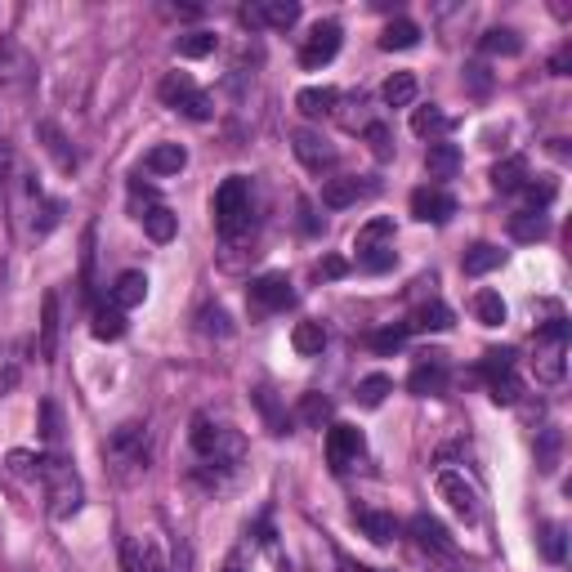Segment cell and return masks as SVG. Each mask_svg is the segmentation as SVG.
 <instances>
[{
  "label": "cell",
  "mask_w": 572,
  "mask_h": 572,
  "mask_svg": "<svg viewBox=\"0 0 572 572\" xmlns=\"http://www.w3.org/2000/svg\"><path fill=\"white\" fill-rule=\"evenodd\" d=\"M175 112H184L188 121H211L215 117V99L206 90H193V94H184V99H179Z\"/></svg>",
  "instance_id": "7bdbcfd3"
},
{
  "label": "cell",
  "mask_w": 572,
  "mask_h": 572,
  "mask_svg": "<svg viewBox=\"0 0 572 572\" xmlns=\"http://www.w3.org/2000/svg\"><path fill=\"white\" fill-rule=\"evenodd\" d=\"M184 166H188L184 143H157V148L143 157V170H148V175H179Z\"/></svg>",
  "instance_id": "7402d4cb"
},
{
  "label": "cell",
  "mask_w": 572,
  "mask_h": 572,
  "mask_svg": "<svg viewBox=\"0 0 572 572\" xmlns=\"http://www.w3.org/2000/svg\"><path fill=\"white\" fill-rule=\"evenodd\" d=\"M407 389H412L416 398H438L447 389V358L443 354H421L412 362V376H407Z\"/></svg>",
  "instance_id": "8fae6325"
},
{
  "label": "cell",
  "mask_w": 572,
  "mask_h": 572,
  "mask_svg": "<svg viewBox=\"0 0 572 572\" xmlns=\"http://www.w3.org/2000/svg\"><path fill=\"white\" fill-rule=\"evenodd\" d=\"M126 572H170L166 555H161V546L152 537H139L126 546Z\"/></svg>",
  "instance_id": "44dd1931"
},
{
  "label": "cell",
  "mask_w": 572,
  "mask_h": 572,
  "mask_svg": "<svg viewBox=\"0 0 572 572\" xmlns=\"http://www.w3.org/2000/svg\"><path fill=\"white\" fill-rule=\"evenodd\" d=\"M403 345H407V331L403 327H385V331H376V336H371V349H376V354H398Z\"/></svg>",
  "instance_id": "f907efd6"
},
{
  "label": "cell",
  "mask_w": 572,
  "mask_h": 572,
  "mask_svg": "<svg viewBox=\"0 0 572 572\" xmlns=\"http://www.w3.org/2000/svg\"><path fill=\"white\" fill-rule=\"evenodd\" d=\"M14 170H18V152H14V143H5L0 139V193L9 188V179H14Z\"/></svg>",
  "instance_id": "9f6ffc18"
},
{
  "label": "cell",
  "mask_w": 572,
  "mask_h": 572,
  "mask_svg": "<svg viewBox=\"0 0 572 572\" xmlns=\"http://www.w3.org/2000/svg\"><path fill=\"white\" fill-rule=\"evenodd\" d=\"M398 264V251L394 246H371V251L358 255V269L362 273H389Z\"/></svg>",
  "instance_id": "ee69618b"
},
{
  "label": "cell",
  "mask_w": 572,
  "mask_h": 572,
  "mask_svg": "<svg viewBox=\"0 0 572 572\" xmlns=\"http://www.w3.org/2000/svg\"><path fill=\"white\" fill-rule=\"evenodd\" d=\"M41 461H45V456H32V452H9V470H14V474H27V479H41Z\"/></svg>",
  "instance_id": "816d5d0a"
},
{
  "label": "cell",
  "mask_w": 572,
  "mask_h": 572,
  "mask_svg": "<svg viewBox=\"0 0 572 572\" xmlns=\"http://www.w3.org/2000/svg\"><path fill=\"white\" fill-rule=\"evenodd\" d=\"M251 215H255V202H251V179L246 175H233L215 188V228L224 237H242L251 228Z\"/></svg>",
  "instance_id": "3957f363"
},
{
  "label": "cell",
  "mask_w": 572,
  "mask_h": 572,
  "mask_svg": "<svg viewBox=\"0 0 572 572\" xmlns=\"http://www.w3.org/2000/svg\"><path fill=\"white\" fill-rule=\"evenodd\" d=\"M336 103H340V90H336V85H309V90L295 94V108H300L304 117H313V121L331 117V112H336Z\"/></svg>",
  "instance_id": "ffe728a7"
},
{
  "label": "cell",
  "mask_w": 572,
  "mask_h": 572,
  "mask_svg": "<svg viewBox=\"0 0 572 572\" xmlns=\"http://www.w3.org/2000/svg\"><path fill=\"white\" fill-rule=\"evenodd\" d=\"M447 327H452V309H447L443 300H429V304H421V309H416L412 318L403 322V331H407V336H429V331H434V336H438V331H447Z\"/></svg>",
  "instance_id": "e0dca14e"
},
{
  "label": "cell",
  "mask_w": 572,
  "mask_h": 572,
  "mask_svg": "<svg viewBox=\"0 0 572 572\" xmlns=\"http://www.w3.org/2000/svg\"><path fill=\"white\" fill-rule=\"evenodd\" d=\"M367 143H371V157H376V161L394 157V130H389L385 121H371V126H367Z\"/></svg>",
  "instance_id": "bcb514c9"
},
{
  "label": "cell",
  "mask_w": 572,
  "mask_h": 572,
  "mask_svg": "<svg viewBox=\"0 0 572 572\" xmlns=\"http://www.w3.org/2000/svg\"><path fill=\"white\" fill-rule=\"evenodd\" d=\"M143 300H148V273H139V269L117 273V282H112V304L126 313V309H139Z\"/></svg>",
  "instance_id": "d6986e66"
},
{
  "label": "cell",
  "mask_w": 572,
  "mask_h": 572,
  "mask_svg": "<svg viewBox=\"0 0 572 572\" xmlns=\"http://www.w3.org/2000/svg\"><path fill=\"white\" fill-rule=\"evenodd\" d=\"M336 54H340V23L322 18V23L309 27V36H304V45H300V68L304 72H318L322 63H331Z\"/></svg>",
  "instance_id": "52a82bcc"
},
{
  "label": "cell",
  "mask_w": 572,
  "mask_h": 572,
  "mask_svg": "<svg viewBox=\"0 0 572 572\" xmlns=\"http://www.w3.org/2000/svg\"><path fill=\"white\" fill-rule=\"evenodd\" d=\"M36 135H41V139H45V148H50V152H54V161H59V166H63V170H72V166H76V152H68V139H63V135H59V130H54V126H50V121H45V126H36Z\"/></svg>",
  "instance_id": "f6af8a7d"
},
{
  "label": "cell",
  "mask_w": 572,
  "mask_h": 572,
  "mask_svg": "<svg viewBox=\"0 0 572 572\" xmlns=\"http://www.w3.org/2000/svg\"><path fill=\"white\" fill-rule=\"evenodd\" d=\"M492 371H514V349H488L483 354V376H492Z\"/></svg>",
  "instance_id": "11a10c76"
},
{
  "label": "cell",
  "mask_w": 572,
  "mask_h": 572,
  "mask_svg": "<svg viewBox=\"0 0 572 572\" xmlns=\"http://www.w3.org/2000/svg\"><path fill=\"white\" fill-rule=\"evenodd\" d=\"M246 300H251L255 313H282L295 304V291L286 282V273H264V278H255L246 286Z\"/></svg>",
  "instance_id": "9c48e42d"
},
{
  "label": "cell",
  "mask_w": 572,
  "mask_h": 572,
  "mask_svg": "<svg viewBox=\"0 0 572 572\" xmlns=\"http://www.w3.org/2000/svg\"><path fill=\"white\" fill-rule=\"evenodd\" d=\"M412 537H416V546L429 550V555H438V559H452L456 555V541H452V532L443 528V523L434 519V514H412Z\"/></svg>",
  "instance_id": "9a60e30c"
},
{
  "label": "cell",
  "mask_w": 572,
  "mask_h": 572,
  "mask_svg": "<svg viewBox=\"0 0 572 572\" xmlns=\"http://www.w3.org/2000/svg\"><path fill=\"white\" fill-rule=\"evenodd\" d=\"M345 273H349V264L340 260V255H327V260L318 264V278H345Z\"/></svg>",
  "instance_id": "680465c9"
},
{
  "label": "cell",
  "mask_w": 572,
  "mask_h": 572,
  "mask_svg": "<svg viewBox=\"0 0 572 572\" xmlns=\"http://www.w3.org/2000/svg\"><path fill=\"white\" fill-rule=\"evenodd\" d=\"M242 23L251 32H291L300 23V0H255V5H242Z\"/></svg>",
  "instance_id": "8992f818"
},
{
  "label": "cell",
  "mask_w": 572,
  "mask_h": 572,
  "mask_svg": "<svg viewBox=\"0 0 572 572\" xmlns=\"http://www.w3.org/2000/svg\"><path fill=\"white\" fill-rule=\"evenodd\" d=\"M224 572H242V564H228V568H224Z\"/></svg>",
  "instance_id": "6125c7cd"
},
{
  "label": "cell",
  "mask_w": 572,
  "mask_h": 572,
  "mask_svg": "<svg viewBox=\"0 0 572 572\" xmlns=\"http://www.w3.org/2000/svg\"><path fill=\"white\" fill-rule=\"evenodd\" d=\"M362 452H367V438H362L358 425H331L327 429V465L336 474L354 470V465L362 461Z\"/></svg>",
  "instance_id": "ba28073f"
},
{
  "label": "cell",
  "mask_w": 572,
  "mask_h": 572,
  "mask_svg": "<svg viewBox=\"0 0 572 572\" xmlns=\"http://www.w3.org/2000/svg\"><path fill=\"white\" fill-rule=\"evenodd\" d=\"M523 184H528V161L523 157H505L492 166V188L497 193H519Z\"/></svg>",
  "instance_id": "4316f807"
},
{
  "label": "cell",
  "mask_w": 572,
  "mask_h": 572,
  "mask_svg": "<svg viewBox=\"0 0 572 572\" xmlns=\"http://www.w3.org/2000/svg\"><path fill=\"white\" fill-rule=\"evenodd\" d=\"M41 438L50 447L63 443V421H59V407H54V403H41Z\"/></svg>",
  "instance_id": "c3c4849f"
},
{
  "label": "cell",
  "mask_w": 572,
  "mask_h": 572,
  "mask_svg": "<svg viewBox=\"0 0 572 572\" xmlns=\"http://www.w3.org/2000/svg\"><path fill=\"white\" fill-rule=\"evenodd\" d=\"M215 45H219L215 32H188L175 41V54L179 59H206V54H215Z\"/></svg>",
  "instance_id": "f35d334b"
},
{
  "label": "cell",
  "mask_w": 572,
  "mask_h": 572,
  "mask_svg": "<svg viewBox=\"0 0 572 572\" xmlns=\"http://www.w3.org/2000/svg\"><path fill=\"white\" fill-rule=\"evenodd\" d=\"M202 331H206V336H233L228 313L224 309H202Z\"/></svg>",
  "instance_id": "db71d44e"
},
{
  "label": "cell",
  "mask_w": 572,
  "mask_h": 572,
  "mask_svg": "<svg viewBox=\"0 0 572 572\" xmlns=\"http://www.w3.org/2000/svg\"><path fill=\"white\" fill-rule=\"evenodd\" d=\"M555 456H559V429H546L537 447V465L541 470H555Z\"/></svg>",
  "instance_id": "f5cc1de1"
},
{
  "label": "cell",
  "mask_w": 572,
  "mask_h": 572,
  "mask_svg": "<svg viewBox=\"0 0 572 572\" xmlns=\"http://www.w3.org/2000/svg\"><path fill=\"white\" fill-rule=\"evenodd\" d=\"M197 85H193V76L188 72H170L166 81H161V103H170V108H179V99H184V94H193Z\"/></svg>",
  "instance_id": "7dc6e473"
},
{
  "label": "cell",
  "mask_w": 572,
  "mask_h": 572,
  "mask_svg": "<svg viewBox=\"0 0 572 572\" xmlns=\"http://www.w3.org/2000/svg\"><path fill=\"white\" fill-rule=\"evenodd\" d=\"M532 376L537 385H559L568 376V322L555 318L537 327V345H532Z\"/></svg>",
  "instance_id": "7a4b0ae2"
},
{
  "label": "cell",
  "mask_w": 572,
  "mask_h": 572,
  "mask_svg": "<svg viewBox=\"0 0 572 572\" xmlns=\"http://www.w3.org/2000/svg\"><path fill=\"white\" fill-rule=\"evenodd\" d=\"M412 215L421 219V224H447V219L456 215V197L438 184H425L412 193Z\"/></svg>",
  "instance_id": "7c38bea8"
},
{
  "label": "cell",
  "mask_w": 572,
  "mask_h": 572,
  "mask_svg": "<svg viewBox=\"0 0 572 572\" xmlns=\"http://www.w3.org/2000/svg\"><path fill=\"white\" fill-rule=\"evenodd\" d=\"M568 63H572V50L564 45V50H559L555 59H550V72H555V76H568Z\"/></svg>",
  "instance_id": "91938a15"
},
{
  "label": "cell",
  "mask_w": 572,
  "mask_h": 572,
  "mask_svg": "<svg viewBox=\"0 0 572 572\" xmlns=\"http://www.w3.org/2000/svg\"><path fill=\"white\" fill-rule=\"evenodd\" d=\"M389 389H394V380H389L385 371H371V376L358 380V403H362V407H380Z\"/></svg>",
  "instance_id": "ab89813d"
},
{
  "label": "cell",
  "mask_w": 572,
  "mask_h": 572,
  "mask_svg": "<svg viewBox=\"0 0 572 572\" xmlns=\"http://www.w3.org/2000/svg\"><path fill=\"white\" fill-rule=\"evenodd\" d=\"M90 331H94V340H121L126 336V313H121L117 304H99Z\"/></svg>",
  "instance_id": "1f68e13d"
},
{
  "label": "cell",
  "mask_w": 572,
  "mask_h": 572,
  "mask_svg": "<svg viewBox=\"0 0 572 572\" xmlns=\"http://www.w3.org/2000/svg\"><path fill=\"white\" fill-rule=\"evenodd\" d=\"M546 233H550V224H546V215L541 211H514L510 215V237L514 242H541Z\"/></svg>",
  "instance_id": "e575fe53"
},
{
  "label": "cell",
  "mask_w": 572,
  "mask_h": 572,
  "mask_svg": "<svg viewBox=\"0 0 572 572\" xmlns=\"http://www.w3.org/2000/svg\"><path fill=\"white\" fill-rule=\"evenodd\" d=\"M519 193L532 202V211H546V206L555 202V179H541V184H532V179H528V184H523Z\"/></svg>",
  "instance_id": "681fc988"
},
{
  "label": "cell",
  "mask_w": 572,
  "mask_h": 572,
  "mask_svg": "<svg viewBox=\"0 0 572 572\" xmlns=\"http://www.w3.org/2000/svg\"><path fill=\"white\" fill-rule=\"evenodd\" d=\"M331 412H336V407H331L327 394H304V398H300V421H304V425L318 429L322 421H331Z\"/></svg>",
  "instance_id": "b9f144b4"
},
{
  "label": "cell",
  "mask_w": 572,
  "mask_h": 572,
  "mask_svg": "<svg viewBox=\"0 0 572 572\" xmlns=\"http://www.w3.org/2000/svg\"><path fill=\"white\" fill-rule=\"evenodd\" d=\"M54 354H59V295H45L41 304V358L50 362Z\"/></svg>",
  "instance_id": "484cf974"
},
{
  "label": "cell",
  "mask_w": 572,
  "mask_h": 572,
  "mask_svg": "<svg viewBox=\"0 0 572 572\" xmlns=\"http://www.w3.org/2000/svg\"><path fill=\"white\" fill-rule=\"evenodd\" d=\"M497 264H501V246H492V242H474L470 251L461 255L465 278H483V273H492Z\"/></svg>",
  "instance_id": "83f0119b"
},
{
  "label": "cell",
  "mask_w": 572,
  "mask_h": 572,
  "mask_svg": "<svg viewBox=\"0 0 572 572\" xmlns=\"http://www.w3.org/2000/svg\"><path fill=\"white\" fill-rule=\"evenodd\" d=\"M376 188H380L376 179H358V175L327 179V184H322V206H327V211H345V206H354L358 197H371Z\"/></svg>",
  "instance_id": "5bb4252c"
},
{
  "label": "cell",
  "mask_w": 572,
  "mask_h": 572,
  "mask_svg": "<svg viewBox=\"0 0 572 572\" xmlns=\"http://www.w3.org/2000/svg\"><path fill=\"white\" fill-rule=\"evenodd\" d=\"M380 99H385L389 108H412L416 103V76L412 72H394L385 85H380Z\"/></svg>",
  "instance_id": "d6a6232c"
},
{
  "label": "cell",
  "mask_w": 572,
  "mask_h": 572,
  "mask_svg": "<svg viewBox=\"0 0 572 572\" xmlns=\"http://www.w3.org/2000/svg\"><path fill=\"white\" fill-rule=\"evenodd\" d=\"M371 246H394V219L389 215H380V219H367V224L358 228V237H354V251H371Z\"/></svg>",
  "instance_id": "4dcf8cb0"
},
{
  "label": "cell",
  "mask_w": 572,
  "mask_h": 572,
  "mask_svg": "<svg viewBox=\"0 0 572 572\" xmlns=\"http://www.w3.org/2000/svg\"><path fill=\"white\" fill-rule=\"evenodd\" d=\"M421 45V27L412 23V18H394V23L380 32V50L394 54V50H416Z\"/></svg>",
  "instance_id": "cb8c5ba5"
},
{
  "label": "cell",
  "mask_w": 572,
  "mask_h": 572,
  "mask_svg": "<svg viewBox=\"0 0 572 572\" xmlns=\"http://www.w3.org/2000/svg\"><path fill=\"white\" fill-rule=\"evenodd\" d=\"M412 130H416L421 139L434 143L438 135H447V130H452V117H447L443 108H434V103H429V108H416V112H412Z\"/></svg>",
  "instance_id": "836d02e7"
},
{
  "label": "cell",
  "mask_w": 572,
  "mask_h": 572,
  "mask_svg": "<svg viewBox=\"0 0 572 572\" xmlns=\"http://www.w3.org/2000/svg\"><path fill=\"white\" fill-rule=\"evenodd\" d=\"M465 72H470V85H474V90H488V76H483V68H465Z\"/></svg>",
  "instance_id": "94428289"
},
{
  "label": "cell",
  "mask_w": 572,
  "mask_h": 572,
  "mask_svg": "<svg viewBox=\"0 0 572 572\" xmlns=\"http://www.w3.org/2000/svg\"><path fill=\"white\" fill-rule=\"evenodd\" d=\"M139 224H143V233H148L157 246H166L170 237L179 233V215L170 211V206H148V211L139 215Z\"/></svg>",
  "instance_id": "603a6c76"
},
{
  "label": "cell",
  "mask_w": 572,
  "mask_h": 572,
  "mask_svg": "<svg viewBox=\"0 0 572 572\" xmlns=\"http://www.w3.org/2000/svg\"><path fill=\"white\" fill-rule=\"evenodd\" d=\"M488 394H492V403H497V407H514V403H519V394H523V385H519L514 371H492V376H488Z\"/></svg>",
  "instance_id": "8d00e7d4"
},
{
  "label": "cell",
  "mask_w": 572,
  "mask_h": 572,
  "mask_svg": "<svg viewBox=\"0 0 572 572\" xmlns=\"http://www.w3.org/2000/svg\"><path fill=\"white\" fill-rule=\"evenodd\" d=\"M18 380H23V358H18L14 345H5V349H0V398L14 394Z\"/></svg>",
  "instance_id": "60d3db41"
},
{
  "label": "cell",
  "mask_w": 572,
  "mask_h": 572,
  "mask_svg": "<svg viewBox=\"0 0 572 572\" xmlns=\"http://www.w3.org/2000/svg\"><path fill=\"white\" fill-rule=\"evenodd\" d=\"M291 148H295V157H300V166L304 170H313V175H322V170H331L336 166V143H331L327 135H318V130H295L291 135Z\"/></svg>",
  "instance_id": "30bf717a"
},
{
  "label": "cell",
  "mask_w": 572,
  "mask_h": 572,
  "mask_svg": "<svg viewBox=\"0 0 572 572\" xmlns=\"http://www.w3.org/2000/svg\"><path fill=\"white\" fill-rule=\"evenodd\" d=\"M188 438H193V452L202 456V461H215V465H237L242 461V452H246L242 434L228 429V425H215L211 416H197Z\"/></svg>",
  "instance_id": "277c9868"
},
{
  "label": "cell",
  "mask_w": 572,
  "mask_h": 572,
  "mask_svg": "<svg viewBox=\"0 0 572 572\" xmlns=\"http://www.w3.org/2000/svg\"><path fill=\"white\" fill-rule=\"evenodd\" d=\"M537 546H541V555H546V564H564V559H568V532H564V523H541Z\"/></svg>",
  "instance_id": "d590c367"
},
{
  "label": "cell",
  "mask_w": 572,
  "mask_h": 572,
  "mask_svg": "<svg viewBox=\"0 0 572 572\" xmlns=\"http://www.w3.org/2000/svg\"><path fill=\"white\" fill-rule=\"evenodd\" d=\"M27 76H32V59L18 45L0 41V85H23Z\"/></svg>",
  "instance_id": "d4e9b609"
},
{
  "label": "cell",
  "mask_w": 572,
  "mask_h": 572,
  "mask_svg": "<svg viewBox=\"0 0 572 572\" xmlns=\"http://www.w3.org/2000/svg\"><path fill=\"white\" fill-rule=\"evenodd\" d=\"M354 523L362 528V537H367V541H376V546H385V541H394V537H398V523H394V514H385V510H371V505H354Z\"/></svg>",
  "instance_id": "ac0fdd59"
},
{
  "label": "cell",
  "mask_w": 572,
  "mask_h": 572,
  "mask_svg": "<svg viewBox=\"0 0 572 572\" xmlns=\"http://www.w3.org/2000/svg\"><path fill=\"white\" fill-rule=\"evenodd\" d=\"M434 488H438V497H443L447 505H452V514H456V519H465V523H479V514H483L479 488H474V483L465 479L461 470H438Z\"/></svg>",
  "instance_id": "5b68a950"
},
{
  "label": "cell",
  "mask_w": 572,
  "mask_h": 572,
  "mask_svg": "<svg viewBox=\"0 0 572 572\" xmlns=\"http://www.w3.org/2000/svg\"><path fill=\"white\" fill-rule=\"evenodd\" d=\"M291 345H295V354L300 358H313V354H322L327 349V327L322 322H295V331H291Z\"/></svg>",
  "instance_id": "f1b7e54d"
},
{
  "label": "cell",
  "mask_w": 572,
  "mask_h": 572,
  "mask_svg": "<svg viewBox=\"0 0 572 572\" xmlns=\"http://www.w3.org/2000/svg\"><path fill=\"white\" fill-rule=\"evenodd\" d=\"M41 483H45V501H50V519L68 523L72 514H81V505H85L81 474H76L63 456H45L41 461Z\"/></svg>",
  "instance_id": "6da1fadb"
},
{
  "label": "cell",
  "mask_w": 572,
  "mask_h": 572,
  "mask_svg": "<svg viewBox=\"0 0 572 572\" xmlns=\"http://www.w3.org/2000/svg\"><path fill=\"white\" fill-rule=\"evenodd\" d=\"M461 166H465V157H461V148H456V143H443V139L429 143L425 170H429V179H434L438 188H443V179H456V175H461Z\"/></svg>",
  "instance_id": "2e32d148"
},
{
  "label": "cell",
  "mask_w": 572,
  "mask_h": 572,
  "mask_svg": "<svg viewBox=\"0 0 572 572\" xmlns=\"http://www.w3.org/2000/svg\"><path fill=\"white\" fill-rule=\"evenodd\" d=\"M483 54H492V59H519L523 36L514 32V27H492V32L483 36Z\"/></svg>",
  "instance_id": "f546056e"
},
{
  "label": "cell",
  "mask_w": 572,
  "mask_h": 572,
  "mask_svg": "<svg viewBox=\"0 0 572 572\" xmlns=\"http://www.w3.org/2000/svg\"><path fill=\"white\" fill-rule=\"evenodd\" d=\"M108 456H112V461H121V465H143V470H148V434H143V425L112 429Z\"/></svg>",
  "instance_id": "4fadbf2b"
},
{
  "label": "cell",
  "mask_w": 572,
  "mask_h": 572,
  "mask_svg": "<svg viewBox=\"0 0 572 572\" xmlns=\"http://www.w3.org/2000/svg\"><path fill=\"white\" fill-rule=\"evenodd\" d=\"M474 318H479L483 327H501V322L510 318V309H505V300L497 291H479L474 295Z\"/></svg>",
  "instance_id": "74e56055"
},
{
  "label": "cell",
  "mask_w": 572,
  "mask_h": 572,
  "mask_svg": "<svg viewBox=\"0 0 572 572\" xmlns=\"http://www.w3.org/2000/svg\"><path fill=\"white\" fill-rule=\"evenodd\" d=\"M59 215H63L59 202H45V206H41V219H32V228H36V233H50V228L59 224Z\"/></svg>",
  "instance_id": "6f0895ef"
}]
</instances>
